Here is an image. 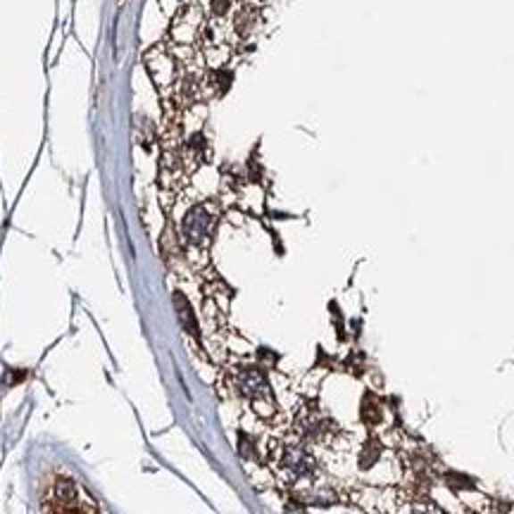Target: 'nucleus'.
<instances>
[{
	"label": "nucleus",
	"mask_w": 514,
	"mask_h": 514,
	"mask_svg": "<svg viewBox=\"0 0 514 514\" xmlns=\"http://www.w3.org/2000/svg\"><path fill=\"white\" fill-rule=\"evenodd\" d=\"M228 386L236 395L248 400L257 417L271 419L277 414V400L271 393L269 378L260 364H234L228 369Z\"/></svg>",
	"instance_id": "nucleus-1"
},
{
	"label": "nucleus",
	"mask_w": 514,
	"mask_h": 514,
	"mask_svg": "<svg viewBox=\"0 0 514 514\" xmlns=\"http://www.w3.org/2000/svg\"><path fill=\"white\" fill-rule=\"evenodd\" d=\"M220 214L210 203H198L184 214V220L178 224V236L181 243L193 250H205L212 243L214 228H217Z\"/></svg>",
	"instance_id": "nucleus-2"
},
{
	"label": "nucleus",
	"mask_w": 514,
	"mask_h": 514,
	"mask_svg": "<svg viewBox=\"0 0 514 514\" xmlns=\"http://www.w3.org/2000/svg\"><path fill=\"white\" fill-rule=\"evenodd\" d=\"M46 514H95L91 500L81 498L79 485L67 477L55 478L48 495L43 498Z\"/></svg>",
	"instance_id": "nucleus-3"
},
{
	"label": "nucleus",
	"mask_w": 514,
	"mask_h": 514,
	"mask_svg": "<svg viewBox=\"0 0 514 514\" xmlns=\"http://www.w3.org/2000/svg\"><path fill=\"white\" fill-rule=\"evenodd\" d=\"M171 300H174V310H177L178 324L184 327L186 334H191V336H195V338H198L200 336L198 319H195V312H193V307H191V303H188V298H186L181 291H177L174 295H171Z\"/></svg>",
	"instance_id": "nucleus-4"
},
{
	"label": "nucleus",
	"mask_w": 514,
	"mask_h": 514,
	"mask_svg": "<svg viewBox=\"0 0 514 514\" xmlns=\"http://www.w3.org/2000/svg\"><path fill=\"white\" fill-rule=\"evenodd\" d=\"M257 21H260V12H257L255 7H241V10L234 14V31L241 36V38H245V36L255 31Z\"/></svg>",
	"instance_id": "nucleus-5"
},
{
	"label": "nucleus",
	"mask_w": 514,
	"mask_h": 514,
	"mask_svg": "<svg viewBox=\"0 0 514 514\" xmlns=\"http://www.w3.org/2000/svg\"><path fill=\"white\" fill-rule=\"evenodd\" d=\"M378 460H381V443L369 438V441L364 443L362 452H360V469H371Z\"/></svg>",
	"instance_id": "nucleus-6"
},
{
	"label": "nucleus",
	"mask_w": 514,
	"mask_h": 514,
	"mask_svg": "<svg viewBox=\"0 0 514 514\" xmlns=\"http://www.w3.org/2000/svg\"><path fill=\"white\" fill-rule=\"evenodd\" d=\"M362 419L369 424V427H377L384 419V410L378 405L377 400H371V395L362 400Z\"/></svg>",
	"instance_id": "nucleus-7"
},
{
	"label": "nucleus",
	"mask_w": 514,
	"mask_h": 514,
	"mask_svg": "<svg viewBox=\"0 0 514 514\" xmlns=\"http://www.w3.org/2000/svg\"><path fill=\"white\" fill-rule=\"evenodd\" d=\"M234 10V0H207V12L217 17V20H224Z\"/></svg>",
	"instance_id": "nucleus-8"
},
{
	"label": "nucleus",
	"mask_w": 514,
	"mask_h": 514,
	"mask_svg": "<svg viewBox=\"0 0 514 514\" xmlns=\"http://www.w3.org/2000/svg\"><path fill=\"white\" fill-rule=\"evenodd\" d=\"M214 81H217V91L227 93L228 86L234 84V74H231L228 70H220L217 74H214Z\"/></svg>",
	"instance_id": "nucleus-9"
}]
</instances>
